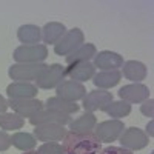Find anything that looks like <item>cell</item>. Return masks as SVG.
<instances>
[{
  "label": "cell",
  "instance_id": "25",
  "mask_svg": "<svg viewBox=\"0 0 154 154\" xmlns=\"http://www.w3.org/2000/svg\"><path fill=\"white\" fill-rule=\"evenodd\" d=\"M103 111L109 116V117H114L116 120H120L122 117H126V116L131 112V105L126 103V102H123V100L111 102Z\"/></svg>",
  "mask_w": 154,
  "mask_h": 154
},
{
  "label": "cell",
  "instance_id": "19",
  "mask_svg": "<svg viewBox=\"0 0 154 154\" xmlns=\"http://www.w3.org/2000/svg\"><path fill=\"white\" fill-rule=\"evenodd\" d=\"M97 49L93 43H83L80 48H77L74 53H71L69 56L65 57L66 65H74V63H80V62H89V59L96 57Z\"/></svg>",
  "mask_w": 154,
  "mask_h": 154
},
{
  "label": "cell",
  "instance_id": "33",
  "mask_svg": "<svg viewBox=\"0 0 154 154\" xmlns=\"http://www.w3.org/2000/svg\"><path fill=\"white\" fill-rule=\"evenodd\" d=\"M23 154H37V151H26V152H23Z\"/></svg>",
  "mask_w": 154,
  "mask_h": 154
},
{
  "label": "cell",
  "instance_id": "11",
  "mask_svg": "<svg viewBox=\"0 0 154 154\" xmlns=\"http://www.w3.org/2000/svg\"><path fill=\"white\" fill-rule=\"evenodd\" d=\"M65 68H63L62 65H59V63H54V65H51L48 66L46 72L38 79L35 83L37 88H42V89H51V88H57L62 80L65 79Z\"/></svg>",
  "mask_w": 154,
  "mask_h": 154
},
{
  "label": "cell",
  "instance_id": "10",
  "mask_svg": "<svg viewBox=\"0 0 154 154\" xmlns=\"http://www.w3.org/2000/svg\"><path fill=\"white\" fill-rule=\"evenodd\" d=\"M119 97L126 103H142L149 97V89L142 83L125 85L119 89Z\"/></svg>",
  "mask_w": 154,
  "mask_h": 154
},
{
  "label": "cell",
  "instance_id": "5",
  "mask_svg": "<svg viewBox=\"0 0 154 154\" xmlns=\"http://www.w3.org/2000/svg\"><path fill=\"white\" fill-rule=\"evenodd\" d=\"M94 136L99 139V142H105V143H111L114 140H117L123 130H125V125L122 120H105V122H100L99 125L94 126Z\"/></svg>",
  "mask_w": 154,
  "mask_h": 154
},
{
  "label": "cell",
  "instance_id": "14",
  "mask_svg": "<svg viewBox=\"0 0 154 154\" xmlns=\"http://www.w3.org/2000/svg\"><path fill=\"white\" fill-rule=\"evenodd\" d=\"M29 123L34 126L38 125H46V123H57V125H66L69 123V116L62 114L57 111H51V109H42L38 111L37 114H34L32 117L29 119Z\"/></svg>",
  "mask_w": 154,
  "mask_h": 154
},
{
  "label": "cell",
  "instance_id": "9",
  "mask_svg": "<svg viewBox=\"0 0 154 154\" xmlns=\"http://www.w3.org/2000/svg\"><path fill=\"white\" fill-rule=\"evenodd\" d=\"M66 130L63 125L57 123H46V125H38L34 130V137L40 142H59L65 139Z\"/></svg>",
  "mask_w": 154,
  "mask_h": 154
},
{
  "label": "cell",
  "instance_id": "22",
  "mask_svg": "<svg viewBox=\"0 0 154 154\" xmlns=\"http://www.w3.org/2000/svg\"><path fill=\"white\" fill-rule=\"evenodd\" d=\"M45 106L51 111H57V112H62V114H74L79 111V105H75V102H68V100H63L60 97H49L46 100Z\"/></svg>",
  "mask_w": 154,
  "mask_h": 154
},
{
  "label": "cell",
  "instance_id": "2",
  "mask_svg": "<svg viewBox=\"0 0 154 154\" xmlns=\"http://www.w3.org/2000/svg\"><path fill=\"white\" fill-rule=\"evenodd\" d=\"M48 65L45 63H16L8 69V75L16 82H26L38 80L46 72Z\"/></svg>",
  "mask_w": 154,
  "mask_h": 154
},
{
  "label": "cell",
  "instance_id": "26",
  "mask_svg": "<svg viewBox=\"0 0 154 154\" xmlns=\"http://www.w3.org/2000/svg\"><path fill=\"white\" fill-rule=\"evenodd\" d=\"M25 125L23 117L17 116L16 112H3L0 114V128L5 131H12V130H20Z\"/></svg>",
  "mask_w": 154,
  "mask_h": 154
},
{
  "label": "cell",
  "instance_id": "30",
  "mask_svg": "<svg viewBox=\"0 0 154 154\" xmlns=\"http://www.w3.org/2000/svg\"><path fill=\"white\" fill-rule=\"evenodd\" d=\"M9 146H11V137L5 131H0V151H6Z\"/></svg>",
  "mask_w": 154,
  "mask_h": 154
},
{
  "label": "cell",
  "instance_id": "7",
  "mask_svg": "<svg viewBox=\"0 0 154 154\" xmlns=\"http://www.w3.org/2000/svg\"><path fill=\"white\" fill-rule=\"evenodd\" d=\"M120 139V143H122V148L125 149H142L148 145V136L139 130L137 126H131L128 130H123L122 136L119 137Z\"/></svg>",
  "mask_w": 154,
  "mask_h": 154
},
{
  "label": "cell",
  "instance_id": "8",
  "mask_svg": "<svg viewBox=\"0 0 154 154\" xmlns=\"http://www.w3.org/2000/svg\"><path fill=\"white\" fill-rule=\"evenodd\" d=\"M8 106H11L12 111L17 116H20V117H29L31 119L34 114L42 111V108L45 105L38 99H20V100H11L9 99Z\"/></svg>",
  "mask_w": 154,
  "mask_h": 154
},
{
  "label": "cell",
  "instance_id": "23",
  "mask_svg": "<svg viewBox=\"0 0 154 154\" xmlns=\"http://www.w3.org/2000/svg\"><path fill=\"white\" fill-rule=\"evenodd\" d=\"M97 125V119L93 112H85L82 117L69 122V128L74 133H91L94 126Z\"/></svg>",
  "mask_w": 154,
  "mask_h": 154
},
{
  "label": "cell",
  "instance_id": "29",
  "mask_svg": "<svg viewBox=\"0 0 154 154\" xmlns=\"http://www.w3.org/2000/svg\"><path fill=\"white\" fill-rule=\"evenodd\" d=\"M152 105H154V102L151 100V99H146L145 102H143V105L140 106V111H142V114L143 116H146V117H152Z\"/></svg>",
  "mask_w": 154,
  "mask_h": 154
},
{
  "label": "cell",
  "instance_id": "16",
  "mask_svg": "<svg viewBox=\"0 0 154 154\" xmlns=\"http://www.w3.org/2000/svg\"><path fill=\"white\" fill-rule=\"evenodd\" d=\"M6 94L11 100L34 99L37 96V86L26 82H14L6 88Z\"/></svg>",
  "mask_w": 154,
  "mask_h": 154
},
{
  "label": "cell",
  "instance_id": "6",
  "mask_svg": "<svg viewBox=\"0 0 154 154\" xmlns=\"http://www.w3.org/2000/svg\"><path fill=\"white\" fill-rule=\"evenodd\" d=\"M111 102H112V93H108L105 89H96V91H89L83 97L82 106L88 112H93V111H97V109L103 111Z\"/></svg>",
  "mask_w": 154,
  "mask_h": 154
},
{
  "label": "cell",
  "instance_id": "12",
  "mask_svg": "<svg viewBox=\"0 0 154 154\" xmlns=\"http://www.w3.org/2000/svg\"><path fill=\"white\" fill-rule=\"evenodd\" d=\"M57 97L63 99V100H68V102H75V100H80L86 96V89L82 83L79 82H74V80H66V82H62L57 89Z\"/></svg>",
  "mask_w": 154,
  "mask_h": 154
},
{
  "label": "cell",
  "instance_id": "1",
  "mask_svg": "<svg viewBox=\"0 0 154 154\" xmlns=\"http://www.w3.org/2000/svg\"><path fill=\"white\" fill-rule=\"evenodd\" d=\"M63 152L65 154H99L100 142L94 133H66L63 139Z\"/></svg>",
  "mask_w": 154,
  "mask_h": 154
},
{
  "label": "cell",
  "instance_id": "28",
  "mask_svg": "<svg viewBox=\"0 0 154 154\" xmlns=\"http://www.w3.org/2000/svg\"><path fill=\"white\" fill-rule=\"evenodd\" d=\"M99 154H133L130 149H125V148H122V146H106V148H103V149H100L99 151Z\"/></svg>",
  "mask_w": 154,
  "mask_h": 154
},
{
  "label": "cell",
  "instance_id": "27",
  "mask_svg": "<svg viewBox=\"0 0 154 154\" xmlns=\"http://www.w3.org/2000/svg\"><path fill=\"white\" fill-rule=\"evenodd\" d=\"M37 154H63V148L56 142H46L37 149Z\"/></svg>",
  "mask_w": 154,
  "mask_h": 154
},
{
  "label": "cell",
  "instance_id": "24",
  "mask_svg": "<svg viewBox=\"0 0 154 154\" xmlns=\"http://www.w3.org/2000/svg\"><path fill=\"white\" fill-rule=\"evenodd\" d=\"M11 145H14L23 152L32 151L35 148V137L29 133H16L11 137Z\"/></svg>",
  "mask_w": 154,
  "mask_h": 154
},
{
  "label": "cell",
  "instance_id": "31",
  "mask_svg": "<svg viewBox=\"0 0 154 154\" xmlns=\"http://www.w3.org/2000/svg\"><path fill=\"white\" fill-rule=\"evenodd\" d=\"M6 109H8V102L5 100V97L2 94H0V114L6 112Z\"/></svg>",
  "mask_w": 154,
  "mask_h": 154
},
{
  "label": "cell",
  "instance_id": "3",
  "mask_svg": "<svg viewBox=\"0 0 154 154\" xmlns=\"http://www.w3.org/2000/svg\"><path fill=\"white\" fill-rule=\"evenodd\" d=\"M14 60L17 63H42L48 57L46 45H22L14 51Z\"/></svg>",
  "mask_w": 154,
  "mask_h": 154
},
{
  "label": "cell",
  "instance_id": "18",
  "mask_svg": "<svg viewBox=\"0 0 154 154\" xmlns=\"http://www.w3.org/2000/svg\"><path fill=\"white\" fill-rule=\"evenodd\" d=\"M123 75L128 80H131L134 83H140L142 80H145V77H146V66L142 62L128 60L123 65Z\"/></svg>",
  "mask_w": 154,
  "mask_h": 154
},
{
  "label": "cell",
  "instance_id": "20",
  "mask_svg": "<svg viewBox=\"0 0 154 154\" xmlns=\"http://www.w3.org/2000/svg\"><path fill=\"white\" fill-rule=\"evenodd\" d=\"M17 38L25 45H38L42 38V29L35 25H22L17 29Z\"/></svg>",
  "mask_w": 154,
  "mask_h": 154
},
{
  "label": "cell",
  "instance_id": "13",
  "mask_svg": "<svg viewBox=\"0 0 154 154\" xmlns=\"http://www.w3.org/2000/svg\"><path fill=\"white\" fill-rule=\"evenodd\" d=\"M123 66V57L112 51H102L94 57V68L102 71H117Z\"/></svg>",
  "mask_w": 154,
  "mask_h": 154
},
{
  "label": "cell",
  "instance_id": "32",
  "mask_svg": "<svg viewBox=\"0 0 154 154\" xmlns=\"http://www.w3.org/2000/svg\"><path fill=\"white\" fill-rule=\"evenodd\" d=\"M148 133H149V136H152V122H149V125H148Z\"/></svg>",
  "mask_w": 154,
  "mask_h": 154
},
{
  "label": "cell",
  "instance_id": "21",
  "mask_svg": "<svg viewBox=\"0 0 154 154\" xmlns=\"http://www.w3.org/2000/svg\"><path fill=\"white\" fill-rule=\"evenodd\" d=\"M120 79H122L120 71H102L99 74H94L93 83L100 89H108V88H112L117 85Z\"/></svg>",
  "mask_w": 154,
  "mask_h": 154
},
{
  "label": "cell",
  "instance_id": "15",
  "mask_svg": "<svg viewBox=\"0 0 154 154\" xmlns=\"http://www.w3.org/2000/svg\"><path fill=\"white\" fill-rule=\"evenodd\" d=\"M66 75H69L74 82H86L89 79H93L96 74V68L93 63L89 62H80V63H74V65H69L65 69Z\"/></svg>",
  "mask_w": 154,
  "mask_h": 154
},
{
  "label": "cell",
  "instance_id": "4",
  "mask_svg": "<svg viewBox=\"0 0 154 154\" xmlns=\"http://www.w3.org/2000/svg\"><path fill=\"white\" fill-rule=\"evenodd\" d=\"M83 32L79 28H72L71 31H66V34L63 35L60 40L54 45V53L57 56H69L71 53L77 48H80L83 45Z\"/></svg>",
  "mask_w": 154,
  "mask_h": 154
},
{
  "label": "cell",
  "instance_id": "17",
  "mask_svg": "<svg viewBox=\"0 0 154 154\" xmlns=\"http://www.w3.org/2000/svg\"><path fill=\"white\" fill-rule=\"evenodd\" d=\"M65 34H66V28L63 23L49 22L42 28V40L49 45H56Z\"/></svg>",
  "mask_w": 154,
  "mask_h": 154
}]
</instances>
